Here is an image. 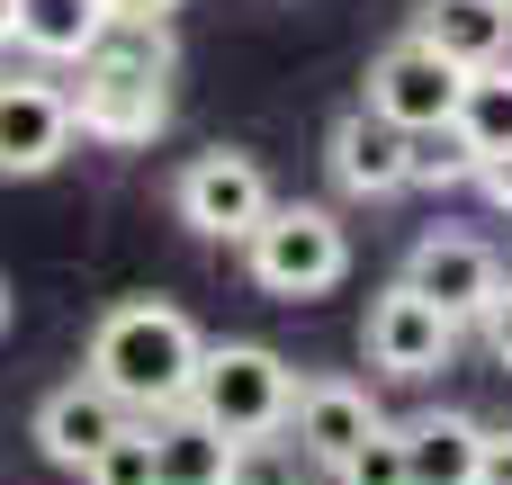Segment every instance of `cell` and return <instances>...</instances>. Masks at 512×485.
Here are the masks:
<instances>
[{
	"mask_svg": "<svg viewBox=\"0 0 512 485\" xmlns=\"http://www.w3.org/2000/svg\"><path fill=\"white\" fill-rule=\"evenodd\" d=\"M198 360H207L198 324H189L180 306H162V297H126V306H108V315L90 324V378H99L135 423L189 405Z\"/></svg>",
	"mask_w": 512,
	"mask_h": 485,
	"instance_id": "1",
	"label": "cell"
},
{
	"mask_svg": "<svg viewBox=\"0 0 512 485\" xmlns=\"http://www.w3.org/2000/svg\"><path fill=\"white\" fill-rule=\"evenodd\" d=\"M72 117L90 144H153L171 126V45H162V18H117L90 54H81V90H72Z\"/></svg>",
	"mask_w": 512,
	"mask_h": 485,
	"instance_id": "2",
	"label": "cell"
},
{
	"mask_svg": "<svg viewBox=\"0 0 512 485\" xmlns=\"http://www.w3.org/2000/svg\"><path fill=\"white\" fill-rule=\"evenodd\" d=\"M243 261H252V288H261V297H324V288H342V270H351V234H342L333 207H306V198L279 207V198H270V216L252 225Z\"/></svg>",
	"mask_w": 512,
	"mask_h": 485,
	"instance_id": "3",
	"label": "cell"
},
{
	"mask_svg": "<svg viewBox=\"0 0 512 485\" xmlns=\"http://www.w3.org/2000/svg\"><path fill=\"white\" fill-rule=\"evenodd\" d=\"M189 405H198L216 432L261 441V432H279V423H288V405H297V369H288L270 342H207Z\"/></svg>",
	"mask_w": 512,
	"mask_h": 485,
	"instance_id": "4",
	"label": "cell"
},
{
	"mask_svg": "<svg viewBox=\"0 0 512 485\" xmlns=\"http://www.w3.org/2000/svg\"><path fill=\"white\" fill-rule=\"evenodd\" d=\"M171 216L198 234V243H252V225L270 216V171L252 153H189L180 180H171Z\"/></svg>",
	"mask_w": 512,
	"mask_h": 485,
	"instance_id": "5",
	"label": "cell"
},
{
	"mask_svg": "<svg viewBox=\"0 0 512 485\" xmlns=\"http://www.w3.org/2000/svg\"><path fill=\"white\" fill-rule=\"evenodd\" d=\"M459 90H468V63H450V54H441L432 36H414V27L369 63V108L396 117L405 135H450Z\"/></svg>",
	"mask_w": 512,
	"mask_h": 485,
	"instance_id": "6",
	"label": "cell"
},
{
	"mask_svg": "<svg viewBox=\"0 0 512 485\" xmlns=\"http://www.w3.org/2000/svg\"><path fill=\"white\" fill-rule=\"evenodd\" d=\"M360 351H369V369H378V378H441V369H450V351H459V315H450L441 297H423L414 279H396V288H378V297H369Z\"/></svg>",
	"mask_w": 512,
	"mask_h": 485,
	"instance_id": "7",
	"label": "cell"
},
{
	"mask_svg": "<svg viewBox=\"0 0 512 485\" xmlns=\"http://www.w3.org/2000/svg\"><path fill=\"white\" fill-rule=\"evenodd\" d=\"M324 162H333L342 198H396V189H414V180H423V135H405L396 117H378V108L360 99L351 117H333Z\"/></svg>",
	"mask_w": 512,
	"mask_h": 485,
	"instance_id": "8",
	"label": "cell"
},
{
	"mask_svg": "<svg viewBox=\"0 0 512 485\" xmlns=\"http://www.w3.org/2000/svg\"><path fill=\"white\" fill-rule=\"evenodd\" d=\"M72 135H81L72 90H54V81H0V180H45L72 153Z\"/></svg>",
	"mask_w": 512,
	"mask_h": 485,
	"instance_id": "9",
	"label": "cell"
},
{
	"mask_svg": "<svg viewBox=\"0 0 512 485\" xmlns=\"http://www.w3.org/2000/svg\"><path fill=\"white\" fill-rule=\"evenodd\" d=\"M126 423H135V414H126V405H117V396H108V387H99L90 369H81L72 387H54V396L36 405V423H27V441L45 450V468H63V477H81V468H90V459H99V450H108V441H117Z\"/></svg>",
	"mask_w": 512,
	"mask_h": 485,
	"instance_id": "10",
	"label": "cell"
},
{
	"mask_svg": "<svg viewBox=\"0 0 512 485\" xmlns=\"http://www.w3.org/2000/svg\"><path fill=\"white\" fill-rule=\"evenodd\" d=\"M405 279L423 288V297H441L459 324H477L486 315V297L504 288V261H495V243H477V234H423L414 252H405Z\"/></svg>",
	"mask_w": 512,
	"mask_h": 485,
	"instance_id": "11",
	"label": "cell"
},
{
	"mask_svg": "<svg viewBox=\"0 0 512 485\" xmlns=\"http://www.w3.org/2000/svg\"><path fill=\"white\" fill-rule=\"evenodd\" d=\"M387 414H378V396L360 387V378H297V405H288V432L324 459V468H342L369 432H378Z\"/></svg>",
	"mask_w": 512,
	"mask_h": 485,
	"instance_id": "12",
	"label": "cell"
},
{
	"mask_svg": "<svg viewBox=\"0 0 512 485\" xmlns=\"http://www.w3.org/2000/svg\"><path fill=\"white\" fill-rule=\"evenodd\" d=\"M450 144H459L468 171H512V54L468 72L459 117H450Z\"/></svg>",
	"mask_w": 512,
	"mask_h": 485,
	"instance_id": "13",
	"label": "cell"
},
{
	"mask_svg": "<svg viewBox=\"0 0 512 485\" xmlns=\"http://www.w3.org/2000/svg\"><path fill=\"white\" fill-rule=\"evenodd\" d=\"M405 432V485H477V459H486V423L477 414H414L396 423Z\"/></svg>",
	"mask_w": 512,
	"mask_h": 485,
	"instance_id": "14",
	"label": "cell"
},
{
	"mask_svg": "<svg viewBox=\"0 0 512 485\" xmlns=\"http://www.w3.org/2000/svg\"><path fill=\"white\" fill-rule=\"evenodd\" d=\"M234 432H216L198 405H171V414H153V468L162 485H234Z\"/></svg>",
	"mask_w": 512,
	"mask_h": 485,
	"instance_id": "15",
	"label": "cell"
},
{
	"mask_svg": "<svg viewBox=\"0 0 512 485\" xmlns=\"http://www.w3.org/2000/svg\"><path fill=\"white\" fill-rule=\"evenodd\" d=\"M414 36H432L450 63H504L512 54V0H423Z\"/></svg>",
	"mask_w": 512,
	"mask_h": 485,
	"instance_id": "16",
	"label": "cell"
},
{
	"mask_svg": "<svg viewBox=\"0 0 512 485\" xmlns=\"http://www.w3.org/2000/svg\"><path fill=\"white\" fill-rule=\"evenodd\" d=\"M108 27H117V9H108V0H18L9 45H27L36 63H81Z\"/></svg>",
	"mask_w": 512,
	"mask_h": 485,
	"instance_id": "17",
	"label": "cell"
},
{
	"mask_svg": "<svg viewBox=\"0 0 512 485\" xmlns=\"http://www.w3.org/2000/svg\"><path fill=\"white\" fill-rule=\"evenodd\" d=\"M234 485H333V468L279 423V432H261V441L234 450Z\"/></svg>",
	"mask_w": 512,
	"mask_h": 485,
	"instance_id": "18",
	"label": "cell"
},
{
	"mask_svg": "<svg viewBox=\"0 0 512 485\" xmlns=\"http://www.w3.org/2000/svg\"><path fill=\"white\" fill-rule=\"evenodd\" d=\"M81 485H162V468H153V423H126V432L81 468Z\"/></svg>",
	"mask_w": 512,
	"mask_h": 485,
	"instance_id": "19",
	"label": "cell"
},
{
	"mask_svg": "<svg viewBox=\"0 0 512 485\" xmlns=\"http://www.w3.org/2000/svg\"><path fill=\"white\" fill-rule=\"evenodd\" d=\"M333 485H405V432H396V423H378V432L333 468Z\"/></svg>",
	"mask_w": 512,
	"mask_h": 485,
	"instance_id": "20",
	"label": "cell"
},
{
	"mask_svg": "<svg viewBox=\"0 0 512 485\" xmlns=\"http://www.w3.org/2000/svg\"><path fill=\"white\" fill-rule=\"evenodd\" d=\"M477 333H486V351H495V360L512 369V279L495 288V297H486V315H477Z\"/></svg>",
	"mask_w": 512,
	"mask_h": 485,
	"instance_id": "21",
	"label": "cell"
},
{
	"mask_svg": "<svg viewBox=\"0 0 512 485\" xmlns=\"http://www.w3.org/2000/svg\"><path fill=\"white\" fill-rule=\"evenodd\" d=\"M477 485H512V432H486V459H477Z\"/></svg>",
	"mask_w": 512,
	"mask_h": 485,
	"instance_id": "22",
	"label": "cell"
},
{
	"mask_svg": "<svg viewBox=\"0 0 512 485\" xmlns=\"http://www.w3.org/2000/svg\"><path fill=\"white\" fill-rule=\"evenodd\" d=\"M108 9H117V18H162V27H171V9H189V0H108Z\"/></svg>",
	"mask_w": 512,
	"mask_h": 485,
	"instance_id": "23",
	"label": "cell"
},
{
	"mask_svg": "<svg viewBox=\"0 0 512 485\" xmlns=\"http://www.w3.org/2000/svg\"><path fill=\"white\" fill-rule=\"evenodd\" d=\"M9 27H18V0H0V45H9Z\"/></svg>",
	"mask_w": 512,
	"mask_h": 485,
	"instance_id": "24",
	"label": "cell"
},
{
	"mask_svg": "<svg viewBox=\"0 0 512 485\" xmlns=\"http://www.w3.org/2000/svg\"><path fill=\"white\" fill-rule=\"evenodd\" d=\"M0 333H9V279H0Z\"/></svg>",
	"mask_w": 512,
	"mask_h": 485,
	"instance_id": "25",
	"label": "cell"
}]
</instances>
